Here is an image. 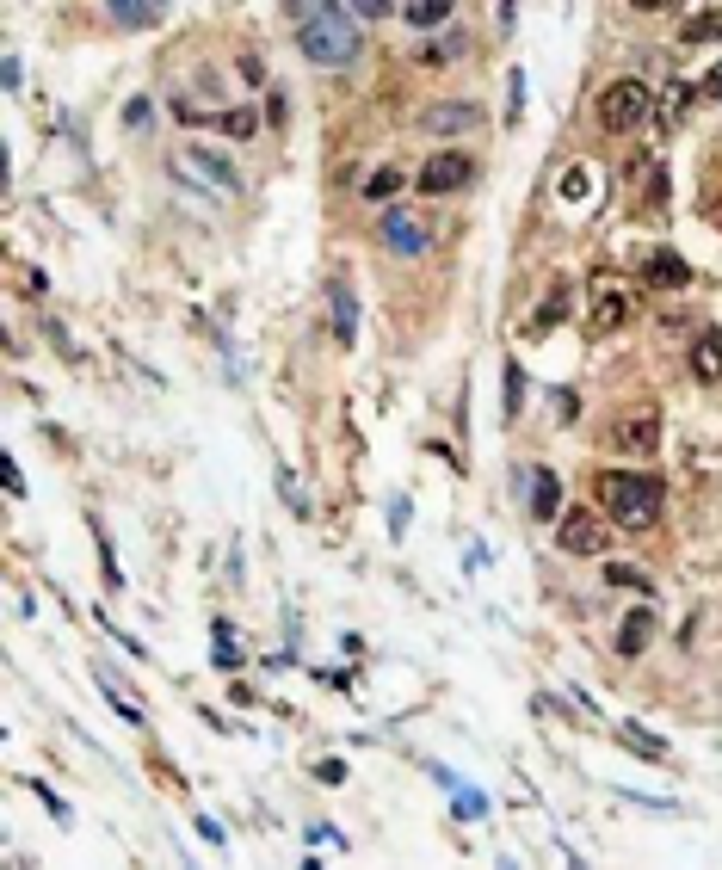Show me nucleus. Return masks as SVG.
<instances>
[{"label": "nucleus", "mask_w": 722, "mask_h": 870, "mask_svg": "<svg viewBox=\"0 0 722 870\" xmlns=\"http://www.w3.org/2000/svg\"><path fill=\"white\" fill-rule=\"evenodd\" d=\"M173 179L204 186V192H216V198H241V173L229 167V155H216V149H186V155H173Z\"/></svg>", "instance_id": "7ed1b4c3"}, {"label": "nucleus", "mask_w": 722, "mask_h": 870, "mask_svg": "<svg viewBox=\"0 0 722 870\" xmlns=\"http://www.w3.org/2000/svg\"><path fill=\"white\" fill-rule=\"evenodd\" d=\"M315 778H321V784H346V766H340V759H321Z\"/></svg>", "instance_id": "2f4dec72"}, {"label": "nucleus", "mask_w": 722, "mask_h": 870, "mask_svg": "<svg viewBox=\"0 0 722 870\" xmlns=\"http://www.w3.org/2000/svg\"><path fill=\"white\" fill-rule=\"evenodd\" d=\"M402 19L420 25V31H432V25L451 19V0H402Z\"/></svg>", "instance_id": "f3484780"}, {"label": "nucleus", "mask_w": 722, "mask_h": 870, "mask_svg": "<svg viewBox=\"0 0 722 870\" xmlns=\"http://www.w3.org/2000/svg\"><path fill=\"white\" fill-rule=\"evenodd\" d=\"M605 580H611V587H636L642 599H648V593H655V580H648L642 568H630V562H611V568H605Z\"/></svg>", "instance_id": "aec40b11"}, {"label": "nucleus", "mask_w": 722, "mask_h": 870, "mask_svg": "<svg viewBox=\"0 0 722 870\" xmlns=\"http://www.w3.org/2000/svg\"><path fill=\"white\" fill-rule=\"evenodd\" d=\"M636 7H642V13H673L679 0H636Z\"/></svg>", "instance_id": "c9c22d12"}, {"label": "nucleus", "mask_w": 722, "mask_h": 870, "mask_svg": "<svg viewBox=\"0 0 722 870\" xmlns=\"http://www.w3.org/2000/svg\"><path fill=\"white\" fill-rule=\"evenodd\" d=\"M648 204H655V210L667 204V173H661V167H655V179H648Z\"/></svg>", "instance_id": "473e14b6"}, {"label": "nucleus", "mask_w": 722, "mask_h": 870, "mask_svg": "<svg viewBox=\"0 0 722 870\" xmlns=\"http://www.w3.org/2000/svg\"><path fill=\"white\" fill-rule=\"evenodd\" d=\"M500 408H507V414L525 408V371H519V365H507V402H500Z\"/></svg>", "instance_id": "bb28decb"}, {"label": "nucleus", "mask_w": 722, "mask_h": 870, "mask_svg": "<svg viewBox=\"0 0 722 870\" xmlns=\"http://www.w3.org/2000/svg\"><path fill=\"white\" fill-rule=\"evenodd\" d=\"M395 192H402V167H377L371 179H365V198L377 204V198H395Z\"/></svg>", "instance_id": "412c9836"}, {"label": "nucleus", "mask_w": 722, "mask_h": 870, "mask_svg": "<svg viewBox=\"0 0 722 870\" xmlns=\"http://www.w3.org/2000/svg\"><path fill=\"white\" fill-rule=\"evenodd\" d=\"M642 278L655 284V290H685V284H692V266H685V253L661 247V253H648V266H642Z\"/></svg>", "instance_id": "9d476101"}, {"label": "nucleus", "mask_w": 722, "mask_h": 870, "mask_svg": "<svg viewBox=\"0 0 722 870\" xmlns=\"http://www.w3.org/2000/svg\"><path fill=\"white\" fill-rule=\"evenodd\" d=\"M648 636H655V611L642 605V611H630V618L618 624V655H630V661H636L642 648H648Z\"/></svg>", "instance_id": "2eb2a0df"}, {"label": "nucleus", "mask_w": 722, "mask_h": 870, "mask_svg": "<svg viewBox=\"0 0 722 870\" xmlns=\"http://www.w3.org/2000/svg\"><path fill=\"white\" fill-rule=\"evenodd\" d=\"M328 303H334V340H340V352L358 346V297H352L346 284H334V297H328Z\"/></svg>", "instance_id": "4468645a"}, {"label": "nucleus", "mask_w": 722, "mask_h": 870, "mask_svg": "<svg viewBox=\"0 0 722 870\" xmlns=\"http://www.w3.org/2000/svg\"><path fill=\"white\" fill-rule=\"evenodd\" d=\"M722 38V7L698 13V19H685V44H716Z\"/></svg>", "instance_id": "a211bd4d"}, {"label": "nucleus", "mask_w": 722, "mask_h": 870, "mask_svg": "<svg viewBox=\"0 0 722 870\" xmlns=\"http://www.w3.org/2000/svg\"><path fill=\"white\" fill-rule=\"evenodd\" d=\"M216 124H223L229 136H254V124H260V118H254V112H247V105H241V112H216Z\"/></svg>", "instance_id": "393cba45"}, {"label": "nucleus", "mask_w": 722, "mask_h": 870, "mask_svg": "<svg viewBox=\"0 0 722 870\" xmlns=\"http://www.w3.org/2000/svg\"><path fill=\"white\" fill-rule=\"evenodd\" d=\"M216 667H241V648H235L229 624H216Z\"/></svg>", "instance_id": "a878e982"}, {"label": "nucleus", "mask_w": 722, "mask_h": 870, "mask_svg": "<svg viewBox=\"0 0 722 870\" xmlns=\"http://www.w3.org/2000/svg\"><path fill=\"white\" fill-rule=\"evenodd\" d=\"M562 315H568V284H556V297H550V309H544V315H531V328H525V334H531V340H537V334H550V328H556Z\"/></svg>", "instance_id": "6ab92c4d"}, {"label": "nucleus", "mask_w": 722, "mask_h": 870, "mask_svg": "<svg viewBox=\"0 0 722 870\" xmlns=\"http://www.w3.org/2000/svg\"><path fill=\"white\" fill-rule=\"evenodd\" d=\"M692 377L698 383H722V334L716 328H704L698 346H692Z\"/></svg>", "instance_id": "ddd939ff"}, {"label": "nucleus", "mask_w": 722, "mask_h": 870, "mask_svg": "<svg viewBox=\"0 0 722 870\" xmlns=\"http://www.w3.org/2000/svg\"><path fill=\"white\" fill-rule=\"evenodd\" d=\"M383 241L395 247V253H426V223L414 210H389L383 216Z\"/></svg>", "instance_id": "9b49d317"}, {"label": "nucleus", "mask_w": 722, "mask_h": 870, "mask_svg": "<svg viewBox=\"0 0 722 870\" xmlns=\"http://www.w3.org/2000/svg\"><path fill=\"white\" fill-rule=\"evenodd\" d=\"M698 99H704V87H692V81H679V87L667 93V105H673V118L685 112V105H698Z\"/></svg>", "instance_id": "cd10ccee"}, {"label": "nucleus", "mask_w": 722, "mask_h": 870, "mask_svg": "<svg viewBox=\"0 0 722 870\" xmlns=\"http://www.w3.org/2000/svg\"><path fill=\"white\" fill-rule=\"evenodd\" d=\"M284 118H291V99L272 93V99H266V124H284Z\"/></svg>", "instance_id": "7c9ffc66"}, {"label": "nucleus", "mask_w": 722, "mask_h": 870, "mask_svg": "<svg viewBox=\"0 0 722 870\" xmlns=\"http://www.w3.org/2000/svg\"><path fill=\"white\" fill-rule=\"evenodd\" d=\"M655 445H661V414H655V408H630V414H618V426H611V451L655 457Z\"/></svg>", "instance_id": "39448f33"}, {"label": "nucleus", "mask_w": 722, "mask_h": 870, "mask_svg": "<svg viewBox=\"0 0 722 870\" xmlns=\"http://www.w3.org/2000/svg\"><path fill=\"white\" fill-rule=\"evenodd\" d=\"M469 179H476V161L457 155V149H445V155H432V161L420 167V192H426V198H445V192H463Z\"/></svg>", "instance_id": "423d86ee"}, {"label": "nucleus", "mask_w": 722, "mask_h": 870, "mask_svg": "<svg viewBox=\"0 0 722 870\" xmlns=\"http://www.w3.org/2000/svg\"><path fill=\"white\" fill-rule=\"evenodd\" d=\"M241 81H254V87L266 81V68H260V56H241Z\"/></svg>", "instance_id": "72a5a7b5"}, {"label": "nucleus", "mask_w": 722, "mask_h": 870, "mask_svg": "<svg viewBox=\"0 0 722 870\" xmlns=\"http://www.w3.org/2000/svg\"><path fill=\"white\" fill-rule=\"evenodd\" d=\"M0 482H7L13 500H25V476H19V463H13V457H0Z\"/></svg>", "instance_id": "c85d7f7f"}, {"label": "nucleus", "mask_w": 722, "mask_h": 870, "mask_svg": "<svg viewBox=\"0 0 722 870\" xmlns=\"http://www.w3.org/2000/svg\"><path fill=\"white\" fill-rule=\"evenodd\" d=\"M593 494L605 506V519L624 525V531H648V525L661 519V482L655 476H636V469H599Z\"/></svg>", "instance_id": "f257e3e1"}, {"label": "nucleus", "mask_w": 722, "mask_h": 870, "mask_svg": "<svg viewBox=\"0 0 722 870\" xmlns=\"http://www.w3.org/2000/svg\"><path fill=\"white\" fill-rule=\"evenodd\" d=\"M451 809H457V821H482V815H488V796H476V790H457V803H451Z\"/></svg>", "instance_id": "b1692460"}, {"label": "nucleus", "mask_w": 722, "mask_h": 870, "mask_svg": "<svg viewBox=\"0 0 722 870\" xmlns=\"http://www.w3.org/2000/svg\"><path fill=\"white\" fill-rule=\"evenodd\" d=\"M346 7H352L358 19H389V7H395V0H346Z\"/></svg>", "instance_id": "c756f323"}, {"label": "nucleus", "mask_w": 722, "mask_h": 870, "mask_svg": "<svg viewBox=\"0 0 722 870\" xmlns=\"http://www.w3.org/2000/svg\"><path fill=\"white\" fill-rule=\"evenodd\" d=\"M587 192H593V173H587V167H568V173H562V198H568V204H581Z\"/></svg>", "instance_id": "5701e85b"}, {"label": "nucleus", "mask_w": 722, "mask_h": 870, "mask_svg": "<svg viewBox=\"0 0 722 870\" xmlns=\"http://www.w3.org/2000/svg\"><path fill=\"white\" fill-rule=\"evenodd\" d=\"M556 506H562L556 476H550V469H537V476H531V519H556Z\"/></svg>", "instance_id": "dca6fc26"}, {"label": "nucleus", "mask_w": 722, "mask_h": 870, "mask_svg": "<svg viewBox=\"0 0 722 870\" xmlns=\"http://www.w3.org/2000/svg\"><path fill=\"white\" fill-rule=\"evenodd\" d=\"M297 44L315 68H352L358 50H365V38H358V25L334 7V0H315L309 19H297Z\"/></svg>", "instance_id": "f03ea898"}, {"label": "nucleus", "mask_w": 722, "mask_h": 870, "mask_svg": "<svg viewBox=\"0 0 722 870\" xmlns=\"http://www.w3.org/2000/svg\"><path fill=\"white\" fill-rule=\"evenodd\" d=\"M648 87L642 81H611L605 93H599V124L611 130V136H624V130H642L648 124Z\"/></svg>", "instance_id": "20e7f679"}, {"label": "nucleus", "mask_w": 722, "mask_h": 870, "mask_svg": "<svg viewBox=\"0 0 722 870\" xmlns=\"http://www.w3.org/2000/svg\"><path fill=\"white\" fill-rule=\"evenodd\" d=\"M624 321H630V290L611 284V278H599V297H593V309H587V340L618 334Z\"/></svg>", "instance_id": "0eeeda50"}, {"label": "nucleus", "mask_w": 722, "mask_h": 870, "mask_svg": "<svg viewBox=\"0 0 722 870\" xmlns=\"http://www.w3.org/2000/svg\"><path fill=\"white\" fill-rule=\"evenodd\" d=\"M624 741L642 753V759H667V741H655V735H648V729H636V722H624Z\"/></svg>", "instance_id": "4be33fe9"}, {"label": "nucleus", "mask_w": 722, "mask_h": 870, "mask_svg": "<svg viewBox=\"0 0 722 870\" xmlns=\"http://www.w3.org/2000/svg\"><path fill=\"white\" fill-rule=\"evenodd\" d=\"M556 537H562L568 556H599V550H605V525H599L593 513H568Z\"/></svg>", "instance_id": "1a4fd4ad"}, {"label": "nucleus", "mask_w": 722, "mask_h": 870, "mask_svg": "<svg viewBox=\"0 0 722 870\" xmlns=\"http://www.w3.org/2000/svg\"><path fill=\"white\" fill-rule=\"evenodd\" d=\"M476 124H482V105H469V99H445V105H426L420 112V130H432V136L476 130Z\"/></svg>", "instance_id": "6e6552de"}, {"label": "nucleus", "mask_w": 722, "mask_h": 870, "mask_svg": "<svg viewBox=\"0 0 722 870\" xmlns=\"http://www.w3.org/2000/svg\"><path fill=\"white\" fill-rule=\"evenodd\" d=\"M704 99H722V62H716L710 75H704Z\"/></svg>", "instance_id": "f704fd0d"}, {"label": "nucleus", "mask_w": 722, "mask_h": 870, "mask_svg": "<svg viewBox=\"0 0 722 870\" xmlns=\"http://www.w3.org/2000/svg\"><path fill=\"white\" fill-rule=\"evenodd\" d=\"M112 19L124 31H149V25L167 19V0H112Z\"/></svg>", "instance_id": "f8f14e48"}]
</instances>
